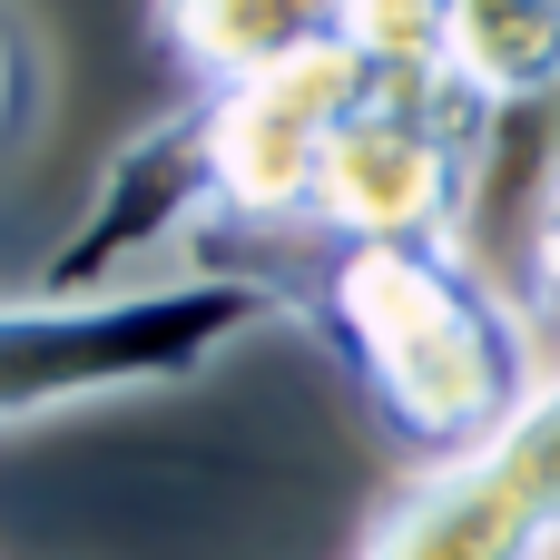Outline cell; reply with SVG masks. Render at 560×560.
<instances>
[{"label":"cell","mask_w":560,"mask_h":560,"mask_svg":"<svg viewBox=\"0 0 560 560\" xmlns=\"http://www.w3.org/2000/svg\"><path fill=\"white\" fill-rule=\"evenodd\" d=\"M20 108H30V39H20V20L0 0V138L20 128Z\"/></svg>","instance_id":"8fae6325"},{"label":"cell","mask_w":560,"mask_h":560,"mask_svg":"<svg viewBox=\"0 0 560 560\" xmlns=\"http://www.w3.org/2000/svg\"><path fill=\"white\" fill-rule=\"evenodd\" d=\"M551 551H560V374L532 384V404L492 443L413 472L404 502L364 541V560H551Z\"/></svg>","instance_id":"277c9868"},{"label":"cell","mask_w":560,"mask_h":560,"mask_svg":"<svg viewBox=\"0 0 560 560\" xmlns=\"http://www.w3.org/2000/svg\"><path fill=\"white\" fill-rule=\"evenodd\" d=\"M512 285H522V305H532V315H551V325H560V207L541 217V236H532V256H522V276H512Z\"/></svg>","instance_id":"30bf717a"},{"label":"cell","mask_w":560,"mask_h":560,"mask_svg":"<svg viewBox=\"0 0 560 560\" xmlns=\"http://www.w3.org/2000/svg\"><path fill=\"white\" fill-rule=\"evenodd\" d=\"M453 20H463V0H345L335 39L384 89H413V79H443L453 69Z\"/></svg>","instance_id":"9c48e42d"},{"label":"cell","mask_w":560,"mask_h":560,"mask_svg":"<svg viewBox=\"0 0 560 560\" xmlns=\"http://www.w3.org/2000/svg\"><path fill=\"white\" fill-rule=\"evenodd\" d=\"M295 295V315H315L413 472L492 443L541 384L522 305L453 236H315Z\"/></svg>","instance_id":"6da1fadb"},{"label":"cell","mask_w":560,"mask_h":560,"mask_svg":"<svg viewBox=\"0 0 560 560\" xmlns=\"http://www.w3.org/2000/svg\"><path fill=\"white\" fill-rule=\"evenodd\" d=\"M345 20V0H158V39L177 49V69L197 89H236L266 79L305 49H325Z\"/></svg>","instance_id":"52a82bcc"},{"label":"cell","mask_w":560,"mask_h":560,"mask_svg":"<svg viewBox=\"0 0 560 560\" xmlns=\"http://www.w3.org/2000/svg\"><path fill=\"white\" fill-rule=\"evenodd\" d=\"M197 217H217V158H207V108L187 98L177 118H158V128H138L118 148V167L98 177L89 217L49 246L39 295H98L138 256H158L167 236H187Z\"/></svg>","instance_id":"8992f818"},{"label":"cell","mask_w":560,"mask_h":560,"mask_svg":"<svg viewBox=\"0 0 560 560\" xmlns=\"http://www.w3.org/2000/svg\"><path fill=\"white\" fill-rule=\"evenodd\" d=\"M472 79H413L374 89L315 177V236H453L463 246V148H472Z\"/></svg>","instance_id":"3957f363"},{"label":"cell","mask_w":560,"mask_h":560,"mask_svg":"<svg viewBox=\"0 0 560 560\" xmlns=\"http://www.w3.org/2000/svg\"><path fill=\"white\" fill-rule=\"evenodd\" d=\"M384 79L325 39L266 79H236V89H197L207 108V158H217V217H246V226H305L315 217V177H325V148L335 128L374 98Z\"/></svg>","instance_id":"5b68a950"},{"label":"cell","mask_w":560,"mask_h":560,"mask_svg":"<svg viewBox=\"0 0 560 560\" xmlns=\"http://www.w3.org/2000/svg\"><path fill=\"white\" fill-rule=\"evenodd\" d=\"M453 69H463L482 98L560 89V0H463V20H453Z\"/></svg>","instance_id":"ba28073f"},{"label":"cell","mask_w":560,"mask_h":560,"mask_svg":"<svg viewBox=\"0 0 560 560\" xmlns=\"http://www.w3.org/2000/svg\"><path fill=\"white\" fill-rule=\"evenodd\" d=\"M276 315H285V285H266V276H167V285L0 305V423H39V413H69L98 394L187 384Z\"/></svg>","instance_id":"7a4b0ae2"}]
</instances>
